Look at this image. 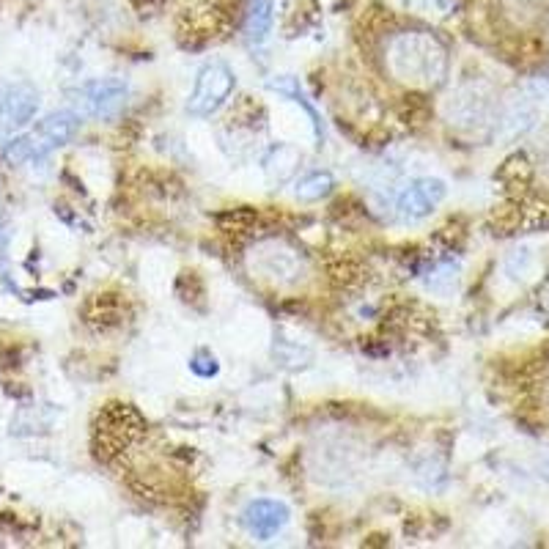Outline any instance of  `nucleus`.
<instances>
[{
    "instance_id": "f3484780",
    "label": "nucleus",
    "mask_w": 549,
    "mask_h": 549,
    "mask_svg": "<svg viewBox=\"0 0 549 549\" xmlns=\"http://www.w3.org/2000/svg\"><path fill=\"white\" fill-rule=\"evenodd\" d=\"M547 470H549V462H547Z\"/></svg>"
},
{
    "instance_id": "39448f33",
    "label": "nucleus",
    "mask_w": 549,
    "mask_h": 549,
    "mask_svg": "<svg viewBox=\"0 0 549 549\" xmlns=\"http://www.w3.org/2000/svg\"><path fill=\"white\" fill-rule=\"evenodd\" d=\"M130 99V86L121 77H99L91 83H83L72 94V105L75 113H80V119H99L110 121L119 116L124 105Z\"/></svg>"
},
{
    "instance_id": "2eb2a0df",
    "label": "nucleus",
    "mask_w": 549,
    "mask_h": 549,
    "mask_svg": "<svg viewBox=\"0 0 549 549\" xmlns=\"http://www.w3.org/2000/svg\"><path fill=\"white\" fill-rule=\"evenodd\" d=\"M190 371H193L195 377L212 379V377H217V371H220V363H217V357L212 355L209 349H198V352L190 357Z\"/></svg>"
},
{
    "instance_id": "f03ea898",
    "label": "nucleus",
    "mask_w": 549,
    "mask_h": 549,
    "mask_svg": "<svg viewBox=\"0 0 549 549\" xmlns=\"http://www.w3.org/2000/svg\"><path fill=\"white\" fill-rule=\"evenodd\" d=\"M80 130V113L75 110H55L42 121H36L31 130L14 135L3 149V160L9 165H31L47 160L53 151L64 149Z\"/></svg>"
},
{
    "instance_id": "9d476101",
    "label": "nucleus",
    "mask_w": 549,
    "mask_h": 549,
    "mask_svg": "<svg viewBox=\"0 0 549 549\" xmlns=\"http://www.w3.org/2000/svg\"><path fill=\"white\" fill-rule=\"evenodd\" d=\"M289 519L291 511L283 500L259 497V500H250L248 506L242 508L239 522H242V528L248 530L256 541H270L289 525Z\"/></svg>"
},
{
    "instance_id": "f8f14e48",
    "label": "nucleus",
    "mask_w": 549,
    "mask_h": 549,
    "mask_svg": "<svg viewBox=\"0 0 549 549\" xmlns=\"http://www.w3.org/2000/svg\"><path fill=\"white\" fill-rule=\"evenodd\" d=\"M333 187V173L313 171L305 173L300 182L294 184V195H297L300 201H305V204H313V201H322V198H327V195L333 193Z\"/></svg>"
},
{
    "instance_id": "0eeeda50",
    "label": "nucleus",
    "mask_w": 549,
    "mask_h": 549,
    "mask_svg": "<svg viewBox=\"0 0 549 549\" xmlns=\"http://www.w3.org/2000/svg\"><path fill=\"white\" fill-rule=\"evenodd\" d=\"M42 97L28 80H0V140H9L28 130L36 119Z\"/></svg>"
},
{
    "instance_id": "6e6552de",
    "label": "nucleus",
    "mask_w": 549,
    "mask_h": 549,
    "mask_svg": "<svg viewBox=\"0 0 549 549\" xmlns=\"http://www.w3.org/2000/svg\"><path fill=\"white\" fill-rule=\"evenodd\" d=\"M448 187L442 179L434 176H420L412 179L399 195H396V217L401 223H420L437 212V206L445 201Z\"/></svg>"
},
{
    "instance_id": "4468645a",
    "label": "nucleus",
    "mask_w": 549,
    "mask_h": 549,
    "mask_svg": "<svg viewBox=\"0 0 549 549\" xmlns=\"http://www.w3.org/2000/svg\"><path fill=\"white\" fill-rule=\"evenodd\" d=\"M256 217L259 215H253L248 206H239V209L223 212V215L217 217V223L223 226V231H248L256 223Z\"/></svg>"
},
{
    "instance_id": "9b49d317",
    "label": "nucleus",
    "mask_w": 549,
    "mask_h": 549,
    "mask_svg": "<svg viewBox=\"0 0 549 549\" xmlns=\"http://www.w3.org/2000/svg\"><path fill=\"white\" fill-rule=\"evenodd\" d=\"M272 22H275V3L272 0H248L242 28H245V39L253 47H261L270 39Z\"/></svg>"
},
{
    "instance_id": "1a4fd4ad",
    "label": "nucleus",
    "mask_w": 549,
    "mask_h": 549,
    "mask_svg": "<svg viewBox=\"0 0 549 549\" xmlns=\"http://www.w3.org/2000/svg\"><path fill=\"white\" fill-rule=\"evenodd\" d=\"M448 119L459 130H478L495 121V99L484 86H462L448 102Z\"/></svg>"
},
{
    "instance_id": "423d86ee",
    "label": "nucleus",
    "mask_w": 549,
    "mask_h": 549,
    "mask_svg": "<svg viewBox=\"0 0 549 549\" xmlns=\"http://www.w3.org/2000/svg\"><path fill=\"white\" fill-rule=\"evenodd\" d=\"M146 431V420L130 404H108L97 423V453L102 459H110L121 453L130 442H135Z\"/></svg>"
},
{
    "instance_id": "dca6fc26",
    "label": "nucleus",
    "mask_w": 549,
    "mask_h": 549,
    "mask_svg": "<svg viewBox=\"0 0 549 549\" xmlns=\"http://www.w3.org/2000/svg\"><path fill=\"white\" fill-rule=\"evenodd\" d=\"M511 9L522 11V14H536V9H541V0H514Z\"/></svg>"
},
{
    "instance_id": "ddd939ff",
    "label": "nucleus",
    "mask_w": 549,
    "mask_h": 549,
    "mask_svg": "<svg viewBox=\"0 0 549 549\" xmlns=\"http://www.w3.org/2000/svg\"><path fill=\"white\" fill-rule=\"evenodd\" d=\"M272 91H278V94H283V97L294 99L297 105H300L305 113H308V119H311V127H313V138L322 140L324 138V127H322V119H319V113L313 110V105L305 99V94H302V88L297 80H291V77H278V80H272L270 83Z\"/></svg>"
},
{
    "instance_id": "7ed1b4c3",
    "label": "nucleus",
    "mask_w": 549,
    "mask_h": 549,
    "mask_svg": "<svg viewBox=\"0 0 549 549\" xmlns=\"http://www.w3.org/2000/svg\"><path fill=\"white\" fill-rule=\"evenodd\" d=\"M248 267L253 278H261L272 286H297L308 278V259L283 239H261L250 253Z\"/></svg>"
},
{
    "instance_id": "20e7f679",
    "label": "nucleus",
    "mask_w": 549,
    "mask_h": 549,
    "mask_svg": "<svg viewBox=\"0 0 549 549\" xmlns=\"http://www.w3.org/2000/svg\"><path fill=\"white\" fill-rule=\"evenodd\" d=\"M237 88V75L234 69L223 61H212L206 64L198 75H195L193 91L187 97V113L195 119H209L217 110L226 105L231 94Z\"/></svg>"
},
{
    "instance_id": "f257e3e1",
    "label": "nucleus",
    "mask_w": 549,
    "mask_h": 549,
    "mask_svg": "<svg viewBox=\"0 0 549 549\" xmlns=\"http://www.w3.org/2000/svg\"><path fill=\"white\" fill-rule=\"evenodd\" d=\"M388 72L415 88H437L448 77V50L426 31H404L390 36L385 47Z\"/></svg>"
}]
</instances>
